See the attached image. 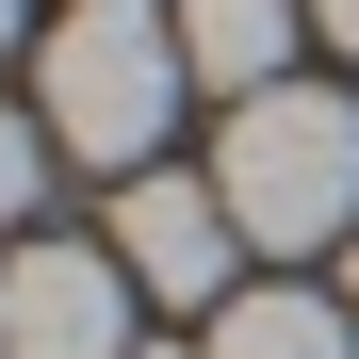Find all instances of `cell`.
<instances>
[{
    "label": "cell",
    "instance_id": "cell-1",
    "mask_svg": "<svg viewBox=\"0 0 359 359\" xmlns=\"http://www.w3.org/2000/svg\"><path fill=\"white\" fill-rule=\"evenodd\" d=\"M212 196L245 212V245H359V98L327 82H278V98H229V147H212Z\"/></svg>",
    "mask_w": 359,
    "mask_h": 359
},
{
    "label": "cell",
    "instance_id": "cell-2",
    "mask_svg": "<svg viewBox=\"0 0 359 359\" xmlns=\"http://www.w3.org/2000/svg\"><path fill=\"white\" fill-rule=\"evenodd\" d=\"M196 98V66H180V33L131 17V0H82V17H49L33 49V114H49V147H82L114 180H147L163 163V114Z\"/></svg>",
    "mask_w": 359,
    "mask_h": 359
},
{
    "label": "cell",
    "instance_id": "cell-3",
    "mask_svg": "<svg viewBox=\"0 0 359 359\" xmlns=\"http://www.w3.org/2000/svg\"><path fill=\"white\" fill-rule=\"evenodd\" d=\"M0 359H147L131 343V262L66 245V229L0 245Z\"/></svg>",
    "mask_w": 359,
    "mask_h": 359
},
{
    "label": "cell",
    "instance_id": "cell-4",
    "mask_svg": "<svg viewBox=\"0 0 359 359\" xmlns=\"http://www.w3.org/2000/svg\"><path fill=\"white\" fill-rule=\"evenodd\" d=\"M114 262H131V294H163V311H229V294H245V212H229L212 180L147 163V180H114Z\"/></svg>",
    "mask_w": 359,
    "mask_h": 359
},
{
    "label": "cell",
    "instance_id": "cell-5",
    "mask_svg": "<svg viewBox=\"0 0 359 359\" xmlns=\"http://www.w3.org/2000/svg\"><path fill=\"white\" fill-rule=\"evenodd\" d=\"M180 66H196V98H278L294 82V0H180Z\"/></svg>",
    "mask_w": 359,
    "mask_h": 359
},
{
    "label": "cell",
    "instance_id": "cell-6",
    "mask_svg": "<svg viewBox=\"0 0 359 359\" xmlns=\"http://www.w3.org/2000/svg\"><path fill=\"white\" fill-rule=\"evenodd\" d=\"M196 359H359V311H343V294H294V278H245Z\"/></svg>",
    "mask_w": 359,
    "mask_h": 359
},
{
    "label": "cell",
    "instance_id": "cell-7",
    "mask_svg": "<svg viewBox=\"0 0 359 359\" xmlns=\"http://www.w3.org/2000/svg\"><path fill=\"white\" fill-rule=\"evenodd\" d=\"M33 180H49V114L0 98V229H33Z\"/></svg>",
    "mask_w": 359,
    "mask_h": 359
},
{
    "label": "cell",
    "instance_id": "cell-8",
    "mask_svg": "<svg viewBox=\"0 0 359 359\" xmlns=\"http://www.w3.org/2000/svg\"><path fill=\"white\" fill-rule=\"evenodd\" d=\"M311 33H327V49H359V0H311Z\"/></svg>",
    "mask_w": 359,
    "mask_h": 359
},
{
    "label": "cell",
    "instance_id": "cell-9",
    "mask_svg": "<svg viewBox=\"0 0 359 359\" xmlns=\"http://www.w3.org/2000/svg\"><path fill=\"white\" fill-rule=\"evenodd\" d=\"M17 17H33V0H0V49H17Z\"/></svg>",
    "mask_w": 359,
    "mask_h": 359
},
{
    "label": "cell",
    "instance_id": "cell-10",
    "mask_svg": "<svg viewBox=\"0 0 359 359\" xmlns=\"http://www.w3.org/2000/svg\"><path fill=\"white\" fill-rule=\"evenodd\" d=\"M343 311H359V245H343Z\"/></svg>",
    "mask_w": 359,
    "mask_h": 359
},
{
    "label": "cell",
    "instance_id": "cell-11",
    "mask_svg": "<svg viewBox=\"0 0 359 359\" xmlns=\"http://www.w3.org/2000/svg\"><path fill=\"white\" fill-rule=\"evenodd\" d=\"M131 17H163V0H131Z\"/></svg>",
    "mask_w": 359,
    "mask_h": 359
},
{
    "label": "cell",
    "instance_id": "cell-12",
    "mask_svg": "<svg viewBox=\"0 0 359 359\" xmlns=\"http://www.w3.org/2000/svg\"><path fill=\"white\" fill-rule=\"evenodd\" d=\"M147 359H163V343H147Z\"/></svg>",
    "mask_w": 359,
    "mask_h": 359
}]
</instances>
